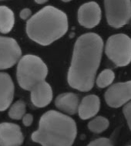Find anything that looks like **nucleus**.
<instances>
[{
    "mask_svg": "<svg viewBox=\"0 0 131 146\" xmlns=\"http://www.w3.org/2000/svg\"><path fill=\"white\" fill-rule=\"evenodd\" d=\"M103 50V39L96 33H88L78 38L67 74L71 88L80 91H89L93 88Z\"/></svg>",
    "mask_w": 131,
    "mask_h": 146,
    "instance_id": "obj_1",
    "label": "nucleus"
},
{
    "mask_svg": "<svg viewBox=\"0 0 131 146\" xmlns=\"http://www.w3.org/2000/svg\"><path fill=\"white\" fill-rule=\"evenodd\" d=\"M76 134V124L72 117L51 110L42 115L31 138L42 146H72Z\"/></svg>",
    "mask_w": 131,
    "mask_h": 146,
    "instance_id": "obj_2",
    "label": "nucleus"
},
{
    "mask_svg": "<svg viewBox=\"0 0 131 146\" xmlns=\"http://www.w3.org/2000/svg\"><path fill=\"white\" fill-rule=\"evenodd\" d=\"M68 27L66 14L54 6L47 5L27 20L26 33L38 44L48 46L63 37Z\"/></svg>",
    "mask_w": 131,
    "mask_h": 146,
    "instance_id": "obj_3",
    "label": "nucleus"
},
{
    "mask_svg": "<svg viewBox=\"0 0 131 146\" xmlns=\"http://www.w3.org/2000/svg\"><path fill=\"white\" fill-rule=\"evenodd\" d=\"M48 67L43 60L32 54L22 56L18 62L16 77L19 86L26 90H31L38 84L45 80Z\"/></svg>",
    "mask_w": 131,
    "mask_h": 146,
    "instance_id": "obj_4",
    "label": "nucleus"
},
{
    "mask_svg": "<svg viewBox=\"0 0 131 146\" xmlns=\"http://www.w3.org/2000/svg\"><path fill=\"white\" fill-rule=\"evenodd\" d=\"M105 52L117 66H125L131 62V38L127 35H113L107 40Z\"/></svg>",
    "mask_w": 131,
    "mask_h": 146,
    "instance_id": "obj_5",
    "label": "nucleus"
},
{
    "mask_svg": "<svg viewBox=\"0 0 131 146\" xmlns=\"http://www.w3.org/2000/svg\"><path fill=\"white\" fill-rule=\"evenodd\" d=\"M107 23L113 28L126 26L131 19V0H104Z\"/></svg>",
    "mask_w": 131,
    "mask_h": 146,
    "instance_id": "obj_6",
    "label": "nucleus"
},
{
    "mask_svg": "<svg viewBox=\"0 0 131 146\" xmlns=\"http://www.w3.org/2000/svg\"><path fill=\"white\" fill-rule=\"evenodd\" d=\"M21 56V48L15 39L0 36V70L13 67Z\"/></svg>",
    "mask_w": 131,
    "mask_h": 146,
    "instance_id": "obj_7",
    "label": "nucleus"
},
{
    "mask_svg": "<svg viewBox=\"0 0 131 146\" xmlns=\"http://www.w3.org/2000/svg\"><path fill=\"white\" fill-rule=\"evenodd\" d=\"M105 101L111 108H117L131 101V80L112 85L104 94Z\"/></svg>",
    "mask_w": 131,
    "mask_h": 146,
    "instance_id": "obj_8",
    "label": "nucleus"
},
{
    "mask_svg": "<svg viewBox=\"0 0 131 146\" xmlns=\"http://www.w3.org/2000/svg\"><path fill=\"white\" fill-rule=\"evenodd\" d=\"M101 20V9L95 2L83 4L78 10V21L83 27L88 29L98 26Z\"/></svg>",
    "mask_w": 131,
    "mask_h": 146,
    "instance_id": "obj_9",
    "label": "nucleus"
},
{
    "mask_svg": "<svg viewBox=\"0 0 131 146\" xmlns=\"http://www.w3.org/2000/svg\"><path fill=\"white\" fill-rule=\"evenodd\" d=\"M24 136L19 125L9 122L0 123V146H21Z\"/></svg>",
    "mask_w": 131,
    "mask_h": 146,
    "instance_id": "obj_10",
    "label": "nucleus"
},
{
    "mask_svg": "<svg viewBox=\"0 0 131 146\" xmlns=\"http://www.w3.org/2000/svg\"><path fill=\"white\" fill-rule=\"evenodd\" d=\"M30 91L31 101L37 108H45L53 100V89L50 84L45 80L36 85Z\"/></svg>",
    "mask_w": 131,
    "mask_h": 146,
    "instance_id": "obj_11",
    "label": "nucleus"
},
{
    "mask_svg": "<svg viewBox=\"0 0 131 146\" xmlns=\"http://www.w3.org/2000/svg\"><path fill=\"white\" fill-rule=\"evenodd\" d=\"M13 81L7 73L0 72V111L8 109L14 98Z\"/></svg>",
    "mask_w": 131,
    "mask_h": 146,
    "instance_id": "obj_12",
    "label": "nucleus"
},
{
    "mask_svg": "<svg viewBox=\"0 0 131 146\" xmlns=\"http://www.w3.org/2000/svg\"><path fill=\"white\" fill-rule=\"evenodd\" d=\"M100 109V100L98 96L90 94L84 97L80 103L78 109L81 119L87 120L94 117Z\"/></svg>",
    "mask_w": 131,
    "mask_h": 146,
    "instance_id": "obj_13",
    "label": "nucleus"
},
{
    "mask_svg": "<svg viewBox=\"0 0 131 146\" xmlns=\"http://www.w3.org/2000/svg\"><path fill=\"white\" fill-rule=\"evenodd\" d=\"M55 104L56 108L63 112L72 115L78 112L80 102L76 94L63 93L56 98Z\"/></svg>",
    "mask_w": 131,
    "mask_h": 146,
    "instance_id": "obj_14",
    "label": "nucleus"
},
{
    "mask_svg": "<svg viewBox=\"0 0 131 146\" xmlns=\"http://www.w3.org/2000/svg\"><path fill=\"white\" fill-rule=\"evenodd\" d=\"M15 24L13 12L5 5L0 6V32L4 34L9 33Z\"/></svg>",
    "mask_w": 131,
    "mask_h": 146,
    "instance_id": "obj_15",
    "label": "nucleus"
},
{
    "mask_svg": "<svg viewBox=\"0 0 131 146\" xmlns=\"http://www.w3.org/2000/svg\"><path fill=\"white\" fill-rule=\"evenodd\" d=\"M109 125L110 122L107 118L103 116H97L90 121L88 124V127L92 132L99 134L107 130Z\"/></svg>",
    "mask_w": 131,
    "mask_h": 146,
    "instance_id": "obj_16",
    "label": "nucleus"
},
{
    "mask_svg": "<svg viewBox=\"0 0 131 146\" xmlns=\"http://www.w3.org/2000/svg\"><path fill=\"white\" fill-rule=\"evenodd\" d=\"M26 107L24 101H17L9 109V117L13 120L22 119V117L26 114Z\"/></svg>",
    "mask_w": 131,
    "mask_h": 146,
    "instance_id": "obj_17",
    "label": "nucleus"
},
{
    "mask_svg": "<svg viewBox=\"0 0 131 146\" xmlns=\"http://www.w3.org/2000/svg\"><path fill=\"white\" fill-rule=\"evenodd\" d=\"M115 79V74L110 69L103 70L96 79V84L100 88H107L112 84Z\"/></svg>",
    "mask_w": 131,
    "mask_h": 146,
    "instance_id": "obj_18",
    "label": "nucleus"
},
{
    "mask_svg": "<svg viewBox=\"0 0 131 146\" xmlns=\"http://www.w3.org/2000/svg\"><path fill=\"white\" fill-rule=\"evenodd\" d=\"M87 146H113L110 139L106 138H100L91 141Z\"/></svg>",
    "mask_w": 131,
    "mask_h": 146,
    "instance_id": "obj_19",
    "label": "nucleus"
},
{
    "mask_svg": "<svg viewBox=\"0 0 131 146\" xmlns=\"http://www.w3.org/2000/svg\"><path fill=\"white\" fill-rule=\"evenodd\" d=\"M123 113L126 117L129 127L131 130V101L127 103L126 105H124L123 108Z\"/></svg>",
    "mask_w": 131,
    "mask_h": 146,
    "instance_id": "obj_20",
    "label": "nucleus"
},
{
    "mask_svg": "<svg viewBox=\"0 0 131 146\" xmlns=\"http://www.w3.org/2000/svg\"><path fill=\"white\" fill-rule=\"evenodd\" d=\"M32 121H33V116L31 114H26L22 117V123L26 127H29L32 125Z\"/></svg>",
    "mask_w": 131,
    "mask_h": 146,
    "instance_id": "obj_21",
    "label": "nucleus"
},
{
    "mask_svg": "<svg viewBox=\"0 0 131 146\" xmlns=\"http://www.w3.org/2000/svg\"><path fill=\"white\" fill-rule=\"evenodd\" d=\"M31 14H32V12L30 10V9H23L20 12V14H19V16H20V18L22 19H29L30 18V16H31Z\"/></svg>",
    "mask_w": 131,
    "mask_h": 146,
    "instance_id": "obj_22",
    "label": "nucleus"
},
{
    "mask_svg": "<svg viewBox=\"0 0 131 146\" xmlns=\"http://www.w3.org/2000/svg\"><path fill=\"white\" fill-rule=\"evenodd\" d=\"M48 0H35V2L38 4H43V3H46Z\"/></svg>",
    "mask_w": 131,
    "mask_h": 146,
    "instance_id": "obj_23",
    "label": "nucleus"
},
{
    "mask_svg": "<svg viewBox=\"0 0 131 146\" xmlns=\"http://www.w3.org/2000/svg\"><path fill=\"white\" fill-rule=\"evenodd\" d=\"M63 2H65V3H68V2H70V1H72V0H62Z\"/></svg>",
    "mask_w": 131,
    "mask_h": 146,
    "instance_id": "obj_24",
    "label": "nucleus"
},
{
    "mask_svg": "<svg viewBox=\"0 0 131 146\" xmlns=\"http://www.w3.org/2000/svg\"><path fill=\"white\" fill-rule=\"evenodd\" d=\"M130 146H131V145H130Z\"/></svg>",
    "mask_w": 131,
    "mask_h": 146,
    "instance_id": "obj_25",
    "label": "nucleus"
}]
</instances>
